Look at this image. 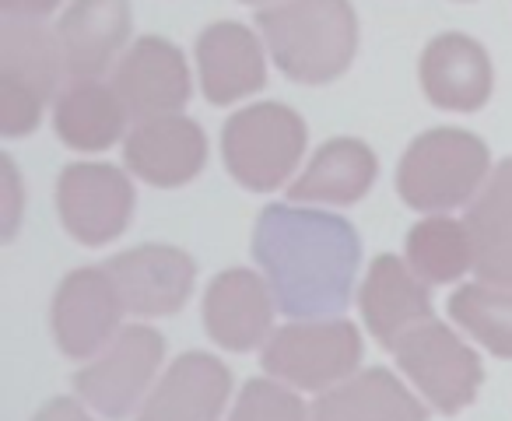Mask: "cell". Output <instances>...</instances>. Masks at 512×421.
I'll list each match as a JSON object with an SVG mask.
<instances>
[{"mask_svg":"<svg viewBox=\"0 0 512 421\" xmlns=\"http://www.w3.org/2000/svg\"><path fill=\"white\" fill-rule=\"evenodd\" d=\"M253 257L274 302L295 320H330L351 302L362 243L348 218L295 204H271L253 229Z\"/></svg>","mask_w":512,"mask_h":421,"instance_id":"obj_1","label":"cell"},{"mask_svg":"<svg viewBox=\"0 0 512 421\" xmlns=\"http://www.w3.org/2000/svg\"><path fill=\"white\" fill-rule=\"evenodd\" d=\"M281 74L299 85H330L358 53V15L351 0H278L256 15Z\"/></svg>","mask_w":512,"mask_h":421,"instance_id":"obj_2","label":"cell"},{"mask_svg":"<svg viewBox=\"0 0 512 421\" xmlns=\"http://www.w3.org/2000/svg\"><path fill=\"white\" fill-rule=\"evenodd\" d=\"M491 176L488 144L460 127H435L407 144L397 193L414 211H453L481 193Z\"/></svg>","mask_w":512,"mask_h":421,"instance_id":"obj_3","label":"cell"},{"mask_svg":"<svg viewBox=\"0 0 512 421\" xmlns=\"http://www.w3.org/2000/svg\"><path fill=\"white\" fill-rule=\"evenodd\" d=\"M64 71V46L57 32L46 29L43 18H4L0 22V134H32Z\"/></svg>","mask_w":512,"mask_h":421,"instance_id":"obj_4","label":"cell"},{"mask_svg":"<svg viewBox=\"0 0 512 421\" xmlns=\"http://www.w3.org/2000/svg\"><path fill=\"white\" fill-rule=\"evenodd\" d=\"M309 130L292 106L253 102L221 130V158L239 186L253 193L278 190L295 176L306 155Z\"/></svg>","mask_w":512,"mask_h":421,"instance_id":"obj_5","label":"cell"},{"mask_svg":"<svg viewBox=\"0 0 512 421\" xmlns=\"http://www.w3.org/2000/svg\"><path fill=\"white\" fill-rule=\"evenodd\" d=\"M264 369L274 379L295 390L327 393L344 383L362 365V334L355 323L330 316V320L288 323L274 330L264 344Z\"/></svg>","mask_w":512,"mask_h":421,"instance_id":"obj_6","label":"cell"},{"mask_svg":"<svg viewBox=\"0 0 512 421\" xmlns=\"http://www.w3.org/2000/svg\"><path fill=\"white\" fill-rule=\"evenodd\" d=\"M397 365L439 414H460L481 390V358L446 323H421L393 344Z\"/></svg>","mask_w":512,"mask_h":421,"instance_id":"obj_7","label":"cell"},{"mask_svg":"<svg viewBox=\"0 0 512 421\" xmlns=\"http://www.w3.org/2000/svg\"><path fill=\"white\" fill-rule=\"evenodd\" d=\"M165 358V341L155 327H123L113 344L92 358V365L74 376V390L92 411L109 421H123L141 400H148V386L155 383L158 365Z\"/></svg>","mask_w":512,"mask_h":421,"instance_id":"obj_8","label":"cell"},{"mask_svg":"<svg viewBox=\"0 0 512 421\" xmlns=\"http://www.w3.org/2000/svg\"><path fill=\"white\" fill-rule=\"evenodd\" d=\"M57 215L81 246H106L130 225L134 186L106 162H74L57 179Z\"/></svg>","mask_w":512,"mask_h":421,"instance_id":"obj_9","label":"cell"},{"mask_svg":"<svg viewBox=\"0 0 512 421\" xmlns=\"http://www.w3.org/2000/svg\"><path fill=\"white\" fill-rule=\"evenodd\" d=\"M123 295L113 274L102 267H81L60 281L50 306L53 341L67 358H95L120 334Z\"/></svg>","mask_w":512,"mask_h":421,"instance_id":"obj_10","label":"cell"},{"mask_svg":"<svg viewBox=\"0 0 512 421\" xmlns=\"http://www.w3.org/2000/svg\"><path fill=\"white\" fill-rule=\"evenodd\" d=\"M123 162L141 183L176 190L204 172L207 134L200 130V123L179 113L137 120L123 141Z\"/></svg>","mask_w":512,"mask_h":421,"instance_id":"obj_11","label":"cell"},{"mask_svg":"<svg viewBox=\"0 0 512 421\" xmlns=\"http://www.w3.org/2000/svg\"><path fill=\"white\" fill-rule=\"evenodd\" d=\"M113 88L120 92L130 120L179 113L190 102L193 81L179 46L162 36H141L130 43L113 74Z\"/></svg>","mask_w":512,"mask_h":421,"instance_id":"obj_12","label":"cell"},{"mask_svg":"<svg viewBox=\"0 0 512 421\" xmlns=\"http://www.w3.org/2000/svg\"><path fill=\"white\" fill-rule=\"evenodd\" d=\"M123 295L127 313L137 316H172L186 306L197 281V264L179 246L148 243L113 257L106 264Z\"/></svg>","mask_w":512,"mask_h":421,"instance_id":"obj_13","label":"cell"},{"mask_svg":"<svg viewBox=\"0 0 512 421\" xmlns=\"http://www.w3.org/2000/svg\"><path fill=\"white\" fill-rule=\"evenodd\" d=\"M421 92L435 109L477 113L491 99V57L477 39L463 32H442L425 46L418 64Z\"/></svg>","mask_w":512,"mask_h":421,"instance_id":"obj_14","label":"cell"},{"mask_svg":"<svg viewBox=\"0 0 512 421\" xmlns=\"http://www.w3.org/2000/svg\"><path fill=\"white\" fill-rule=\"evenodd\" d=\"M274 309L278 302H274L267 278L246 271V267L221 271L204 295L207 334L225 351H253L256 344L271 337Z\"/></svg>","mask_w":512,"mask_h":421,"instance_id":"obj_15","label":"cell"},{"mask_svg":"<svg viewBox=\"0 0 512 421\" xmlns=\"http://www.w3.org/2000/svg\"><path fill=\"white\" fill-rule=\"evenodd\" d=\"M200 92L211 106L256 95L267 85V57L253 29L242 22H214L197 39Z\"/></svg>","mask_w":512,"mask_h":421,"instance_id":"obj_16","label":"cell"},{"mask_svg":"<svg viewBox=\"0 0 512 421\" xmlns=\"http://www.w3.org/2000/svg\"><path fill=\"white\" fill-rule=\"evenodd\" d=\"M232 393V372L204 351H186L169 365L137 421H221Z\"/></svg>","mask_w":512,"mask_h":421,"instance_id":"obj_17","label":"cell"},{"mask_svg":"<svg viewBox=\"0 0 512 421\" xmlns=\"http://www.w3.org/2000/svg\"><path fill=\"white\" fill-rule=\"evenodd\" d=\"M358 309H362L369 334L390 351L404 334L432 320V299H428L425 281L411 271V264L390 253L372 260L362 295H358Z\"/></svg>","mask_w":512,"mask_h":421,"instance_id":"obj_18","label":"cell"},{"mask_svg":"<svg viewBox=\"0 0 512 421\" xmlns=\"http://www.w3.org/2000/svg\"><path fill=\"white\" fill-rule=\"evenodd\" d=\"M130 0H71L60 15L57 36L74 81L102 78L130 39Z\"/></svg>","mask_w":512,"mask_h":421,"instance_id":"obj_19","label":"cell"},{"mask_svg":"<svg viewBox=\"0 0 512 421\" xmlns=\"http://www.w3.org/2000/svg\"><path fill=\"white\" fill-rule=\"evenodd\" d=\"M379 176V158L358 137H330L313 162L302 169L295 183H288L292 204H358L372 190Z\"/></svg>","mask_w":512,"mask_h":421,"instance_id":"obj_20","label":"cell"},{"mask_svg":"<svg viewBox=\"0 0 512 421\" xmlns=\"http://www.w3.org/2000/svg\"><path fill=\"white\" fill-rule=\"evenodd\" d=\"M467 232L474 243V271L484 285L512 288V158L491 169L467 207Z\"/></svg>","mask_w":512,"mask_h":421,"instance_id":"obj_21","label":"cell"},{"mask_svg":"<svg viewBox=\"0 0 512 421\" xmlns=\"http://www.w3.org/2000/svg\"><path fill=\"white\" fill-rule=\"evenodd\" d=\"M127 106L113 85H102L99 78H78L71 88H64L53 109V130L57 137L74 151H95L113 148L127 130Z\"/></svg>","mask_w":512,"mask_h":421,"instance_id":"obj_22","label":"cell"},{"mask_svg":"<svg viewBox=\"0 0 512 421\" xmlns=\"http://www.w3.org/2000/svg\"><path fill=\"white\" fill-rule=\"evenodd\" d=\"M313 421H428V411L393 372L365 369L320 393Z\"/></svg>","mask_w":512,"mask_h":421,"instance_id":"obj_23","label":"cell"},{"mask_svg":"<svg viewBox=\"0 0 512 421\" xmlns=\"http://www.w3.org/2000/svg\"><path fill=\"white\" fill-rule=\"evenodd\" d=\"M407 264L425 285L460 281L474 267V243H470L467 222L446 215L421 218L407 232Z\"/></svg>","mask_w":512,"mask_h":421,"instance_id":"obj_24","label":"cell"},{"mask_svg":"<svg viewBox=\"0 0 512 421\" xmlns=\"http://www.w3.org/2000/svg\"><path fill=\"white\" fill-rule=\"evenodd\" d=\"M449 316L477 344L498 358H512V288L502 285H463L449 295Z\"/></svg>","mask_w":512,"mask_h":421,"instance_id":"obj_25","label":"cell"},{"mask_svg":"<svg viewBox=\"0 0 512 421\" xmlns=\"http://www.w3.org/2000/svg\"><path fill=\"white\" fill-rule=\"evenodd\" d=\"M228 421H309V411L299 393H292L285 383L253 379L242 386Z\"/></svg>","mask_w":512,"mask_h":421,"instance_id":"obj_26","label":"cell"},{"mask_svg":"<svg viewBox=\"0 0 512 421\" xmlns=\"http://www.w3.org/2000/svg\"><path fill=\"white\" fill-rule=\"evenodd\" d=\"M0 169H4V236H15V229H18V215H22V179H18V169H15V162H11L8 155L0 158Z\"/></svg>","mask_w":512,"mask_h":421,"instance_id":"obj_27","label":"cell"},{"mask_svg":"<svg viewBox=\"0 0 512 421\" xmlns=\"http://www.w3.org/2000/svg\"><path fill=\"white\" fill-rule=\"evenodd\" d=\"M64 0H0L4 18H50Z\"/></svg>","mask_w":512,"mask_h":421,"instance_id":"obj_28","label":"cell"},{"mask_svg":"<svg viewBox=\"0 0 512 421\" xmlns=\"http://www.w3.org/2000/svg\"><path fill=\"white\" fill-rule=\"evenodd\" d=\"M32 421H92V414L71 397H57L46 407H39V414Z\"/></svg>","mask_w":512,"mask_h":421,"instance_id":"obj_29","label":"cell"},{"mask_svg":"<svg viewBox=\"0 0 512 421\" xmlns=\"http://www.w3.org/2000/svg\"><path fill=\"white\" fill-rule=\"evenodd\" d=\"M239 4H271V0H239Z\"/></svg>","mask_w":512,"mask_h":421,"instance_id":"obj_30","label":"cell"},{"mask_svg":"<svg viewBox=\"0 0 512 421\" xmlns=\"http://www.w3.org/2000/svg\"><path fill=\"white\" fill-rule=\"evenodd\" d=\"M460 4H467V0H460Z\"/></svg>","mask_w":512,"mask_h":421,"instance_id":"obj_31","label":"cell"}]
</instances>
